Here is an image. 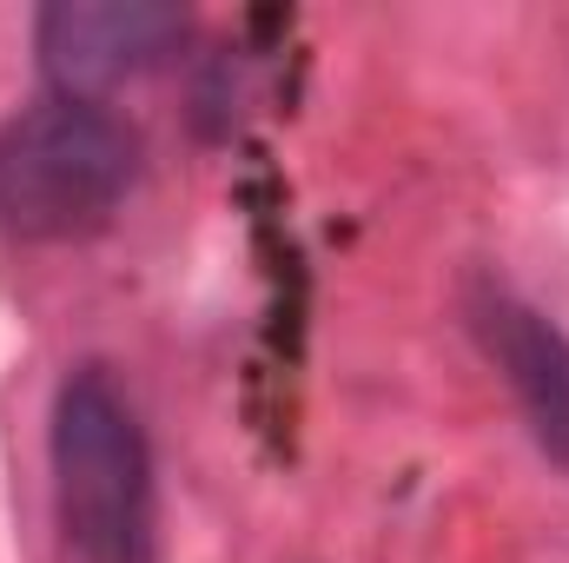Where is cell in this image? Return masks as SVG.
<instances>
[{"mask_svg":"<svg viewBox=\"0 0 569 563\" xmlns=\"http://www.w3.org/2000/svg\"><path fill=\"white\" fill-rule=\"evenodd\" d=\"M47 471L60 537L80 563H159V477L140 405L113 365H73L53 392Z\"/></svg>","mask_w":569,"mask_h":563,"instance_id":"cell-1","label":"cell"},{"mask_svg":"<svg viewBox=\"0 0 569 563\" xmlns=\"http://www.w3.org/2000/svg\"><path fill=\"white\" fill-rule=\"evenodd\" d=\"M140 179V134L87 100H33L0 127V233L73 246L113 226Z\"/></svg>","mask_w":569,"mask_h":563,"instance_id":"cell-2","label":"cell"},{"mask_svg":"<svg viewBox=\"0 0 569 563\" xmlns=\"http://www.w3.org/2000/svg\"><path fill=\"white\" fill-rule=\"evenodd\" d=\"M192 33L172 0H47L33 13V53L60 100L107 107V93L159 73Z\"/></svg>","mask_w":569,"mask_h":563,"instance_id":"cell-3","label":"cell"},{"mask_svg":"<svg viewBox=\"0 0 569 563\" xmlns=\"http://www.w3.org/2000/svg\"><path fill=\"white\" fill-rule=\"evenodd\" d=\"M470 332L483 358L503 372L537 451L569 471V332L503 279L470 285Z\"/></svg>","mask_w":569,"mask_h":563,"instance_id":"cell-4","label":"cell"}]
</instances>
